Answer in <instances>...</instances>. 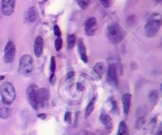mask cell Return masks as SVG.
<instances>
[{"instance_id": "1", "label": "cell", "mask_w": 162, "mask_h": 135, "mask_svg": "<svg viewBox=\"0 0 162 135\" xmlns=\"http://www.w3.org/2000/svg\"><path fill=\"white\" fill-rule=\"evenodd\" d=\"M162 27V14L160 13H152L148 18V21L144 25V33L148 37H154L159 33Z\"/></svg>"}, {"instance_id": "2", "label": "cell", "mask_w": 162, "mask_h": 135, "mask_svg": "<svg viewBox=\"0 0 162 135\" xmlns=\"http://www.w3.org/2000/svg\"><path fill=\"white\" fill-rule=\"evenodd\" d=\"M107 37L113 44H118L125 37V32L118 23H111L107 27Z\"/></svg>"}, {"instance_id": "3", "label": "cell", "mask_w": 162, "mask_h": 135, "mask_svg": "<svg viewBox=\"0 0 162 135\" xmlns=\"http://www.w3.org/2000/svg\"><path fill=\"white\" fill-rule=\"evenodd\" d=\"M0 95L2 101L8 105H11L15 99V89L11 82H3L0 86Z\"/></svg>"}, {"instance_id": "4", "label": "cell", "mask_w": 162, "mask_h": 135, "mask_svg": "<svg viewBox=\"0 0 162 135\" xmlns=\"http://www.w3.org/2000/svg\"><path fill=\"white\" fill-rule=\"evenodd\" d=\"M33 70V60L30 55H22L19 64V72L23 76H30Z\"/></svg>"}, {"instance_id": "5", "label": "cell", "mask_w": 162, "mask_h": 135, "mask_svg": "<svg viewBox=\"0 0 162 135\" xmlns=\"http://www.w3.org/2000/svg\"><path fill=\"white\" fill-rule=\"evenodd\" d=\"M27 97L28 100L30 102L31 107L37 110V109L40 108V104H39V88L35 86V85H30L27 89Z\"/></svg>"}, {"instance_id": "6", "label": "cell", "mask_w": 162, "mask_h": 135, "mask_svg": "<svg viewBox=\"0 0 162 135\" xmlns=\"http://www.w3.org/2000/svg\"><path fill=\"white\" fill-rule=\"evenodd\" d=\"M98 29V24H97V20L95 18H88L85 21L84 24V30H85V34L87 36H93L96 31Z\"/></svg>"}, {"instance_id": "7", "label": "cell", "mask_w": 162, "mask_h": 135, "mask_svg": "<svg viewBox=\"0 0 162 135\" xmlns=\"http://www.w3.org/2000/svg\"><path fill=\"white\" fill-rule=\"evenodd\" d=\"M15 47L13 43L11 41L7 43L6 47H5V56H3V59L5 62L8 64L12 63L13 60H15Z\"/></svg>"}, {"instance_id": "8", "label": "cell", "mask_w": 162, "mask_h": 135, "mask_svg": "<svg viewBox=\"0 0 162 135\" xmlns=\"http://www.w3.org/2000/svg\"><path fill=\"white\" fill-rule=\"evenodd\" d=\"M107 81L110 86L118 88V76H117L116 67L115 65H109L107 69Z\"/></svg>"}, {"instance_id": "9", "label": "cell", "mask_w": 162, "mask_h": 135, "mask_svg": "<svg viewBox=\"0 0 162 135\" xmlns=\"http://www.w3.org/2000/svg\"><path fill=\"white\" fill-rule=\"evenodd\" d=\"M15 0H2L1 1V10L6 17H10L15 11Z\"/></svg>"}, {"instance_id": "10", "label": "cell", "mask_w": 162, "mask_h": 135, "mask_svg": "<svg viewBox=\"0 0 162 135\" xmlns=\"http://www.w3.org/2000/svg\"><path fill=\"white\" fill-rule=\"evenodd\" d=\"M43 46H44V42H43L42 36H37L34 41V55L37 57H40L42 55Z\"/></svg>"}, {"instance_id": "11", "label": "cell", "mask_w": 162, "mask_h": 135, "mask_svg": "<svg viewBox=\"0 0 162 135\" xmlns=\"http://www.w3.org/2000/svg\"><path fill=\"white\" fill-rule=\"evenodd\" d=\"M48 100H49V90L45 88H40L39 89V104H40V107H44Z\"/></svg>"}, {"instance_id": "12", "label": "cell", "mask_w": 162, "mask_h": 135, "mask_svg": "<svg viewBox=\"0 0 162 135\" xmlns=\"http://www.w3.org/2000/svg\"><path fill=\"white\" fill-rule=\"evenodd\" d=\"M11 115V110H10L9 105L6 104L3 101H0V117L6 120Z\"/></svg>"}, {"instance_id": "13", "label": "cell", "mask_w": 162, "mask_h": 135, "mask_svg": "<svg viewBox=\"0 0 162 135\" xmlns=\"http://www.w3.org/2000/svg\"><path fill=\"white\" fill-rule=\"evenodd\" d=\"M130 102H131V96L129 93H125L122 96V107H124V113L126 115L130 111Z\"/></svg>"}, {"instance_id": "14", "label": "cell", "mask_w": 162, "mask_h": 135, "mask_svg": "<svg viewBox=\"0 0 162 135\" xmlns=\"http://www.w3.org/2000/svg\"><path fill=\"white\" fill-rule=\"evenodd\" d=\"M77 48H78V53H80V56L82 58V60L84 63H87L88 59H87V54H86V47L85 44L83 42V40H80L78 43H77Z\"/></svg>"}, {"instance_id": "15", "label": "cell", "mask_w": 162, "mask_h": 135, "mask_svg": "<svg viewBox=\"0 0 162 135\" xmlns=\"http://www.w3.org/2000/svg\"><path fill=\"white\" fill-rule=\"evenodd\" d=\"M144 124H146V115H144V114L141 113L140 110H138V112H137V121H136L135 127L137 130H140V129H142V127H144Z\"/></svg>"}, {"instance_id": "16", "label": "cell", "mask_w": 162, "mask_h": 135, "mask_svg": "<svg viewBox=\"0 0 162 135\" xmlns=\"http://www.w3.org/2000/svg\"><path fill=\"white\" fill-rule=\"evenodd\" d=\"M101 122L108 131H110V130L113 129V122H111V119H110V117L108 114H106V113L101 114Z\"/></svg>"}, {"instance_id": "17", "label": "cell", "mask_w": 162, "mask_h": 135, "mask_svg": "<svg viewBox=\"0 0 162 135\" xmlns=\"http://www.w3.org/2000/svg\"><path fill=\"white\" fill-rule=\"evenodd\" d=\"M105 70H106V68H105V64L101 63V62H99V63H96L94 66V72L95 74L97 75L98 78H101L103 77V75H104Z\"/></svg>"}, {"instance_id": "18", "label": "cell", "mask_w": 162, "mask_h": 135, "mask_svg": "<svg viewBox=\"0 0 162 135\" xmlns=\"http://www.w3.org/2000/svg\"><path fill=\"white\" fill-rule=\"evenodd\" d=\"M27 19L29 22H35L38 19V11L37 9L34 8V7H30L29 10H28V15H27Z\"/></svg>"}, {"instance_id": "19", "label": "cell", "mask_w": 162, "mask_h": 135, "mask_svg": "<svg viewBox=\"0 0 162 135\" xmlns=\"http://www.w3.org/2000/svg\"><path fill=\"white\" fill-rule=\"evenodd\" d=\"M96 98H97V97L94 96L92 98V100L89 101L88 105H87V108H86V111H85V115H86V117H89V115L92 114V112L94 111L95 104H96Z\"/></svg>"}, {"instance_id": "20", "label": "cell", "mask_w": 162, "mask_h": 135, "mask_svg": "<svg viewBox=\"0 0 162 135\" xmlns=\"http://www.w3.org/2000/svg\"><path fill=\"white\" fill-rule=\"evenodd\" d=\"M117 135H129V131L128 127L126 125V123L122 121L119 123V126H118V132H117Z\"/></svg>"}, {"instance_id": "21", "label": "cell", "mask_w": 162, "mask_h": 135, "mask_svg": "<svg viewBox=\"0 0 162 135\" xmlns=\"http://www.w3.org/2000/svg\"><path fill=\"white\" fill-rule=\"evenodd\" d=\"M75 44H76V36L74 35V34H68V50H72Z\"/></svg>"}, {"instance_id": "22", "label": "cell", "mask_w": 162, "mask_h": 135, "mask_svg": "<svg viewBox=\"0 0 162 135\" xmlns=\"http://www.w3.org/2000/svg\"><path fill=\"white\" fill-rule=\"evenodd\" d=\"M149 100L152 105H154L157 103V101H158V92H157L156 90H151V91H150Z\"/></svg>"}, {"instance_id": "23", "label": "cell", "mask_w": 162, "mask_h": 135, "mask_svg": "<svg viewBox=\"0 0 162 135\" xmlns=\"http://www.w3.org/2000/svg\"><path fill=\"white\" fill-rule=\"evenodd\" d=\"M77 3H78V6H80L82 9H87V7H88L89 3H91V0H77Z\"/></svg>"}, {"instance_id": "24", "label": "cell", "mask_w": 162, "mask_h": 135, "mask_svg": "<svg viewBox=\"0 0 162 135\" xmlns=\"http://www.w3.org/2000/svg\"><path fill=\"white\" fill-rule=\"evenodd\" d=\"M62 44H63V41H62L61 37H58V39L55 40V50H56L58 52L61 51Z\"/></svg>"}, {"instance_id": "25", "label": "cell", "mask_w": 162, "mask_h": 135, "mask_svg": "<svg viewBox=\"0 0 162 135\" xmlns=\"http://www.w3.org/2000/svg\"><path fill=\"white\" fill-rule=\"evenodd\" d=\"M55 66H56L55 57H51V65H50V70H51V74H55Z\"/></svg>"}, {"instance_id": "26", "label": "cell", "mask_w": 162, "mask_h": 135, "mask_svg": "<svg viewBox=\"0 0 162 135\" xmlns=\"http://www.w3.org/2000/svg\"><path fill=\"white\" fill-rule=\"evenodd\" d=\"M54 34L58 37H60L61 36V31H60V27H58V25H54Z\"/></svg>"}, {"instance_id": "27", "label": "cell", "mask_w": 162, "mask_h": 135, "mask_svg": "<svg viewBox=\"0 0 162 135\" xmlns=\"http://www.w3.org/2000/svg\"><path fill=\"white\" fill-rule=\"evenodd\" d=\"M101 2V5L105 7V8H108L110 6V0H99Z\"/></svg>"}, {"instance_id": "28", "label": "cell", "mask_w": 162, "mask_h": 135, "mask_svg": "<svg viewBox=\"0 0 162 135\" xmlns=\"http://www.w3.org/2000/svg\"><path fill=\"white\" fill-rule=\"evenodd\" d=\"M154 135H162V123L160 124L159 129H158V131H157V133Z\"/></svg>"}, {"instance_id": "29", "label": "cell", "mask_w": 162, "mask_h": 135, "mask_svg": "<svg viewBox=\"0 0 162 135\" xmlns=\"http://www.w3.org/2000/svg\"><path fill=\"white\" fill-rule=\"evenodd\" d=\"M71 113L70 112H66V114H65V120H66V122H71Z\"/></svg>"}, {"instance_id": "30", "label": "cell", "mask_w": 162, "mask_h": 135, "mask_svg": "<svg viewBox=\"0 0 162 135\" xmlns=\"http://www.w3.org/2000/svg\"><path fill=\"white\" fill-rule=\"evenodd\" d=\"M39 117H45V115H44V114H40Z\"/></svg>"}, {"instance_id": "31", "label": "cell", "mask_w": 162, "mask_h": 135, "mask_svg": "<svg viewBox=\"0 0 162 135\" xmlns=\"http://www.w3.org/2000/svg\"><path fill=\"white\" fill-rule=\"evenodd\" d=\"M85 135H94V134H92V133H85Z\"/></svg>"}, {"instance_id": "32", "label": "cell", "mask_w": 162, "mask_h": 135, "mask_svg": "<svg viewBox=\"0 0 162 135\" xmlns=\"http://www.w3.org/2000/svg\"><path fill=\"white\" fill-rule=\"evenodd\" d=\"M157 2H162V0H156Z\"/></svg>"}, {"instance_id": "33", "label": "cell", "mask_w": 162, "mask_h": 135, "mask_svg": "<svg viewBox=\"0 0 162 135\" xmlns=\"http://www.w3.org/2000/svg\"><path fill=\"white\" fill-rule=\"evenodd\" d=\"M161 89H162V85H161Z\"/></svg>"}]
</instances>
